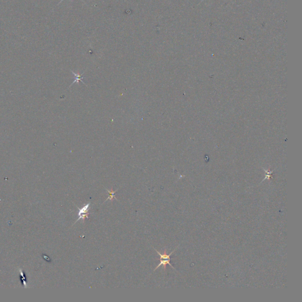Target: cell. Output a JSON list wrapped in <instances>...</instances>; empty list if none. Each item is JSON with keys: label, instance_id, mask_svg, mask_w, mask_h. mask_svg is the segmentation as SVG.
<instances>
[{"label": "cell", "instance_id": "obj_1", "mask_svg": "<svg viewBox=\"0 0 302 302\" xmlns=\"http://www.w3.org/2000/svg\"><path fill=\"white\" fill-rule=\"evenodd\" d=\"M154 248L155 250V251L157 252V253H158V254L159 255V256H160V261H161V262H160L159 264H158V266L155 268L154 270H156V269L158 268V267H160V266H162V265L163 266L164 270H166V268H167V264H169L170 266H171V267H172V268H173L174 270H175V268L173 267V266H172V264L170 263V260H171L170 256H171V255L172 253H174V252L177 249V247L175 249V250H174L172 252H171V253H170L169 254H167V250H166V249L165 250L163 254H162L159 253V252H158L157 250H156L155 248Z\"/></svg>", "mask_w": 302, "mask_h": 302}, {"label": "cell", "instance_id": "obj_2", "mask_svg": "<svg viewBox=\"0 0 302 302\" xmlns=\"http://www.w3.org/2000/svg\"><path fill=\"white\" fill-rule=\"evenodd\" d=\"M106 191H107L109 192V197H108V198L106 199V200L105 201L104 203H105L106 201H107V200H109H109H111V201H113V199L118 200V199L116 198V197H115V195L116 192V191H118V190H116V191H113V188H111V191H109V190H108L107 189H106Z\"/></svg>", "mask_w": 302, "mask_h": 302}, {"label": "cell", "instance_id": "obj_3", "mask_svg": "<svg viewBox=\"0 0 302 302\" xmlns=\"http://www.w3.org/2000/svg\"><path fill=\"white\" fill-rule=\"evenodd\" d=\"M90 205H91L90 203H88V204H86V205H84V207H82V208H80V209H79V213H78V215H80L83 214L87 213L88 210H89V207H90Z\"/></svg>", "mask_w": 302, "mask_h": 302}, {"label": "cell", "instance_id": "obj_4", "mask_svg": "<svg viewBox=\"0 0 302 302\" xmlns=\"http://www.w3.org/2000/svg\"><path fill=\"white\" fill-rule=\"evenodd\" d=\"M89 212H87V213L83 214H81V215H79V217L77 220H76V221L75 222V223H77V221H78L79 220H80V219H83V222H84V219H85V218H88V215H89Z\"/></svg>", "mask_w": 302, "mask_h": 302}, {"label": "cell", "instance_id": "obj_5", "mask_svg": "<svg viewBox=\"0 0 302 302\" xmlns=\"http://www.w3.org/2000/svg\"><path fill=\"white\" fill-rule=\"evenodd\" d=\"M63 1V0H61V1H60V2H59V3H61V2H62V1ZM71 1H72V0H71ZM82 1H83V0H82Z\"/></svg>", "mask_w": 302, "mask_h": 302}]
</instances>
